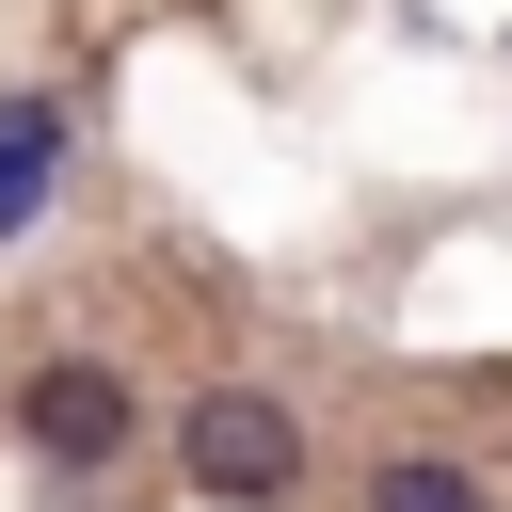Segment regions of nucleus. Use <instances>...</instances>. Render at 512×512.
I'll list each match as a JSON object with an SVG mask.
<instances>
[{
	"label": "nucleus",
	"mask_w": 512,
	"mask_h": 512,
	"mask_svg": "<svg viewBox=\"0 0 512 512\" xmlns=\"http://www.w3.org/2000/svg\"><path fill=\"white\" fill-rule=\"evenodd\" d=\"M176 464H192V496L272 512V496L304 480V416H288V400H256V384H208V400L176 416Z\"/></svg>",
	"instance_id": "1"
},
{
	"label": "nucleus",
	"mask_w": 512,
	"mask_h": 512,
	"mask_svg": "<svg viewBox=\"0 0 512 512\" xmlns=\"http://www.w3.org/2000/svg\"><path fill=\"white\" fill-rule=\"evenodd\" d=\"M16 432H32L48 464H112V448H128V368H96V352H48V368L16 384Z\"/></svg>",
	"instance_id": "2"
},
{
	"label": "nucleus",
	"mask_w": 512,
	"mask_h": 512,
	"mask_svg": "<svg viewBox=\"0 0 512 512\" xmlns=\"http://www.w3.org/2000/svg\"><path fill=\"white\" fill-rule=\"evenodd\" d=\"M48 176H64V112H48V96H16V112H0V240L48 208Z\"/></svg>",
	"instance_id": "3"
},
{
	"label": "nucleus",
	"mask_w": 512,
	"mask_h": 512,
	"mask_svg": "<svg viewBox=\"0 0 512 512\" xmlns=\"http://www.w3.org/2000/svg\"><path fill=\"white\" fill-rule=\"evenodd\" d=\"M368 512H496V496H480L464 464H416V448H400V464H368Z\"/></svg>",
	"instance_id": "4"
}]
</instances>
